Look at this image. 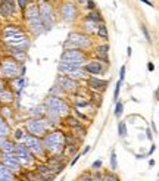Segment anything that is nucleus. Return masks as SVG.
<instances>
[{
	"instance_id": "1",
	"label": "nucleus",
	"mask_w": 159,
	"mask_h": 181,
	"mask_svg": "<svg viewBox=\"0 0 159 181\" xmlns=\"http://www.w3.org/2000/svg\"><path fill=\"white\" fill-rule=\"evenodd\" d=\"M25 19L28 21L30 30L35 34V36H40V34L44 31V25H43L41 18H40L38 6H35V5L27 6V9H25Z\"/></svg>"
},
{
	"instance_id": "2",
	"label": "nucleus",
	"mask_w": 159,
	"mask_h": 181,
	"mask_svg": "<svg viewBox=\"0 0 159 181\" xmlns=\"http://www.w3.org/2000/svg\"><path fill=\"white\" fill-rule=\"evenodd\" d=\"M64 144H65V135L60 131L49 133L46 137H44V141H43L44 149H47L52 153H59L62 149H64Z\"/></svg>"
},
{
	"instance_id": "3",
	"label": "nucleus",
	"mask_w": 159,
	"mask_h": 181,
	"mask_svg": "<svg viewBox=\"0 0 159 181\" xmlns=\"http://www.w3.org/2000/svg\"><path fill=\"white\" fill-rule=\"evenodd\" d=\"M44 106H46L47 112H50V114H55L58 116H65V115H68V112H69V106L60 97H56V96L47 97L46 99V103H44Z\"/></svg>"
},
{
	"instance_id": "4",
	"label": "nucleus",
	"mask_w": 159,
	"mask_h": 181,
	"mask_svg": "<svg viewBox=\"0 0 159 181\" xmlns=\"http://www.w3.org/2000/svg\"><path fill=\"white\" fill-rule=\"evenodd\" d=\"M19 66L21 63L18 60L9 57L0 62V75L3 78H15V77H19Z\"/></svg>"
},
{
	"instance_id": "5",
	"label": "nucleus",
	"mask_w": 159,
	"mask_h": 181,
	"mask_svg": "<svg viewBox=\"0 0 159 181\" xmlns=\"http://www.w3.org/2000/svg\"><path fill=\"white\" fill-rule=\"evenodd\" d=\"M91 44L90 41V37L85 36L83 32H69V36L66 38V43H65V47H74V49H87L88 46Z\"/></svg>"
},
{
	"instance_id": "6",
	"label": "nucleus",
	"mask_w": 159,
	"mask_h": 181,
	"mask_svg": "<svg viewBox=\"0 0 159 181\" xmlns=\"http://www.w3.org/2000/svg\"><path fill=\"white\" fill-rule=\"evenodd\" d=\"M38 11H40V18H41V22L44 25V28L47 31L53 28L55 25V16H53V11H52V6L46 2H43L40 6H38Z\"/></svg>"
},
{
	"instance_id": "7",
	"label": "nucleus",
	"mask_w": 159,
	"mask_h": 181,
	"mask_svg": "<svg viewBox=\"0 0 159 181\" xmlns=\"http://www.w3.org/2000/svg\"><path fill=\"white\" fill-rule=\"evenodd\" d=\"M85 59H87L85 55L80 49L65 50L62 53V62H69L74 65H80V66H83V63H85Z\"/></svg>"
},
{
	"instance_id": "8",
	"label": "nucleus",
	"mask_w": 159,
	"mask_h": 181,
	"mask_svg": "<svg viewBox=\"0 0 159 181\" xmlns=\"http://www.w3.org/2000/svg\"><path fill=\"white\" fill-rule=\"evenodd\" d=\"M27 130H28L32 135L38 137V135H43L47 130V121L46 119H41V118H34V119H30L27 122Z\"/></svg>"
},
{
	"instance_id": "9",
	"label": "nucleus",
	"mask_w": 159,
	"mask_h": 181,
	"mask_svg": "<svg viewBox=\"0 0 159 181\" xmlns=\"http://www.w3.org/2000/svg\"><path fill=\"white\" fill-rule=\"evenodd\" d=\"M56 85L62 91H66V93H74L78 89V83L66 75H59L56 80Z\"/></svg>"
},
{
	"instance_id": "10",
	"label": "nucleus",
	"mask_w": 159,
	"mask_h": 181,
	"mask_svg": "<svg viewBox=\"0 0 159 181\" xmlns=\"http://www.w3.org/2000/svg\"><path fill=\"white\" fill-rule=\"evenodd\" d=\"M15 153L16 158L21 162V165H30L32 162V155L25 144H15Z\"/></svg>"
},
{
	"instance_id": "11",
	"label": "nucleus",
	"mask_w": 159,
	"mask_h": 181,
	"mask_svg": "<svg viewBox=\"0 0 159 181\" xmlns=\"http://www.w3.org/2000/svg\"><path fill=\"white\" fill-rule=\"evenodd\" d=\"M24 140H25V146L30 149L31 153H35V155H41L43 153L44 146L38 140V137H35V135H25Z\"/></svg>"
},
{
	"instance_id": "12",
	"label": "nucleus",
	"mask_w": 159,
	"mask_h": 181,
	"mask_svg": "<svg viewBox=\"0 0 159 181\" xmlns=\"http://www.w3.org/2000/svg\"><path fill=\"white\" fill-rule=\"evenodd\" d=\"M60 15H62V18H64V21L72 22L77 18V6L71 2L64 3V6H62V9H60Z\"/></svg>"
},
{
	"instance_id": "13",
	"label": "nucleus",
	"mask_w": 159,
	"mask_h": 181,
	"mask_svg": "<svg viewBox=\"0 0 159 181\" xmlns=\"http://www.w3.org/2000/svg\"><path fill=\"white\" fill-rule=\"evenodd\" d=\"M3 165L7 169H11L12 172L21 169V162H19V159L16 158V155H13V153H5V156H3Z\"/></svg>"
},
{
	"instance_id": "14",
	"label": "nucleus",
	"mask_w": 159,
	"mask_h": 181,
	"mask_svg": "<svg viewBox=\"0 0 159 181\" xmlns=\"http://www.w3.org/2000/svg\"><path fill=\"white\" fill-rule=\"evenodd\" d=\"M16 12V3L15 0H3L0 3V15L3 18H11V16Z\"/></svg>"
},
{
	"instance_id": "15",
	"label": "nucleus",
	"mask_w": 159,
	"mask_h": 181,
	"mask_svg": "<svg viewBox=\"0 0 159 181\" xmlns=\"http://www.w3.org/2000/svg\"><path fill=\"white\" fill-rule=\"evenodd\" d=\"M25 32L19 28V27H13V25H9L3 30V38H16V37H24Z\"/></svg>"
},
{
	"instance_id": "16",
	"label": "nucleus",
	"mask_w": 159,
	"mask_h": 181,
	"mask_svg": "<svg viewBox=\"0 0 159 181\" xmlns=\"http://www.w3.org/2000/svg\"><path fill=\"white\" fill-rule=\"evenodd\" d=\"M87 83H88V87L93 89V90H96V91H103L109 85V81L108 80H99V78H94V77L88 78Z\"/></svg>"
},
{
	"instance_id": "17",
	"label": "nucleus",
	"mask_w": 159,
	"mask_h": 181,
	"mask_svg": "<svg viewBox=\"0 0 159 181\" xmlns=\"http://www.w3.org/2000/svg\"><path fill=\"white\" fill-rule=\"evenodd\" d=\"M84 69H85V72H88V74L99 75V74L103 72V66H102V62H99V60H90V62L85 63Z\"/></svg>"
},
{
	"instance_id": "18",
	"label": "nucleus",
	"mask_w": 159,
	"mask_h": 181,
	"mask_svg": "<svg viewBox=\"0 0 159 181\" xmlns=\"http://www.w3.org/2000/svg\"><path fill=\"white\" fill-rule=\"evenodd\" d=\"M108 52H109V46H108V44H103V46H99V47L96 49V55H97V57H99L102 62L108 63V62H109V55H108Z\"/></svg>"
},
{
	"instance_id": "19",
	"label": "nucleus",
	"mask_w": 159,
	"mask_h": 181,
	"mask_svg": "<svg viewBox=\"0 0 159 181\" xmlns=\"http://www.w3.org/2000/svg\"><path fill=\"white\" fill-rule=\"evenodd\" d=\"M0 181H15V175L3 163H0Z\"/></svg>"
},
{
	"instance_id": "20",
	"label": "nucleus",
	"mask_w": 159,
	"mask_h": 181,
	"mask_svg": "<svg viewBox=\"0 0 159 181\" xmlns=\"http://www.w3.org/2000/svg\"><path fill=\"white\" fill-rule=\"evenodd\" d=\"M85 75H87V72H85V69L83 66H80V68H75L74 71H71L66 77H69V78H85Z\"/></svg>"
},
{
	"instance_id": "21",
	"label": "nucleus",
	"mask_w": 159,
	"mask_h": 181,
	"mask_svg": "<svg viewBox=\"0 0 159 181\" xmlns=\"http://www.w3.org/2000/svg\"><path fill=\"white\" fill-rule=\"evenodd\" d=\"M11 134V128H9V124L6 122V119L0 116V137H7Z\"/></svg>"
},
{
	"instance_id": "22",
	"label": "nucleus",
	"mask_w": 159,
	"mask_h": 181,
	"mask_svg": "<svg viewBox=\"0 0 159 181\" xmlns=\"http://www.w3.org/2000/svg\"><path fill=\"white\" fill-rule=\"evenodd\" d=\"M0 149L5 153H15V144L9 140H3L2 144H0Z\"/></svg>"
},
{
	"instance_id": "23",
	"label": "nucleus",
	"mask_w": 159,
	"mask_h": 181,
	"mask_svg": "<svg viewBox=\"0 0 159 181\" xmlns=\"http://www.w3.org/2000/svg\"><path fill=\"white\" fill-rule=\"evenodd\" d=\"M85 21L87 22H102V16L99 12H90L85 16Z\"/></svg>"
},
{
	"instance_id": "24",
	"label": "nucleus",
	"mask_w": 159,
	"mask_h": 181,
	"mask_svg": "<svg viewBox=\"0 0 159 181\" xmlns=\"http://www.w3.org/2000/svg\"><path fill=\"white\" fill-rule=\"evenodd\" d=\"M44 109H46V106H37V108H32L31 109V115L32 116H35V118H38V116H41V115H44V114H46V110H44Z\"/></svg>"
},
{
	"instance_id": "25",
	"label": "nucleus",
	"mask_w": 159,
	"mask_h": 181,
	"mask_svg": "<svg viewBox=\"0 0 159 181\" xmlns=\"http://www.w3.org/2000/svg\"><path fill=\"white\" fill-rule=\"evenodd\" d=\"M13 99V94H12V91H7L6 89L0 93V100H5V102H11Z\"/></svg>"
},
{
	"instance_id": "26",
	"label": "nucleus",
	"mask_w": 159,
	"mask_h": 181,
	"mask_svg": "<svg viewBox=\"0 0 159 181\" xmlns=\"http://www.w3.org/2000/svg\"><path fill=\"white\" fill-rule=\"evenodd\" d=\"M111 169L115 172L118 169V162H117V153H115V150H112L111 153Z\"/></svg>"
},
{
	"instance_id": "27",
	"label": "nucleus",
	"mask_w": 159,
	"mask_h": 181,
	"mask_svg": "<svg viewBox=\"0 0 159 181\" xmlns=\"http://www.w3.org/2000/svg\"><path fill=\"white\" fill-rule=\"evenodd\" d=\"M97 34H99V37H103V38H108V28H106V25H99L97 27Z\"/></svg>"
},
{
	"instance_id": "28",
	"label": "nucleus",
	"mask_w": 159,
	"mask_h": 181,
	"mask_svg": "<svg viewBox=\"0 0 159 181\" xmlns=\"http://www.w3.org/2000/svg\"><path fill=\"white\" fill-rule=\"evenodd\" d=\"M118 134L121 137H127V125H125V122H119L118 124Z\"/></svg>"
},
{
	"instance_id": "29",
	"label": "nucleus",
	"mask_w": 159,
	"mask_h": 181,
	"mask_svg": "<svg viewBox=\"0 0 159 181\" xmlns=\"http://www.w3.org/2000/svg\"><path fill=\"white\" fill-rule=\"evenodd\" d=\"M122 110H124V105L122 102H117V105H115V116L119 118L122 115Z\"/></svg>"
},
{
	"instance_id": "30",
	"label": "nucleus",
	"mask_w": 159,
	"mask_h": 181,
	"mask_svg": "<svg viewBox=\"0 0 159 181\" xmlns=\"http://www.w3.org/2000/svg\"><path fill=\"white\" fill-rule=\"evenodd\" d=\"M140 28H141V32H143V36H144L146 41L150 44V43H152V37H150V34H149V31H147V27H146V25H141Z\"/></svg>"
},
{
	"instance_id": "31",
	"label": "nucleus",
	"mask_w": 159,
	"mask_h": 181,
	"mask_svg": "<svg viewBox=\"0 0 159 181\" xmlns=\"http://www.w3.org/2000/svg\"><path fill=\"white\" fill-rule=\"evenodd\" d=\"M121 84H122V81H119V80H118L117 85H115V93H113V100H118V97H119V90H121Z\"/></svg>"
},
{
	"instance_id": "32",
	"label": "nucleus",
	"mask_w": 159,
	"mask_h": 181,
	"mask_svg": "<svg viewBox=\"0 0 159 181\" xmlns=\"http://www.w3.org/2000/svg\"><path fill=\"white\" fill-rule=\"evenodd\" d=\"M66 121H68V125H71V127H80V122L75 119V118H71V116H68L66 118Z\"/></svg>"
},
{
	"instance_id": "33",
	"label": "nucleus",
	"mask_w": 159,
	"mask_h": 181,
	"mask_svg": "<svg viewBox=\"0 0 159 181\" xmlns=\"http://www.w3.org/2000/svg\"><path fill=\"white\" fill-rule=\"evenodd\" d=\"M102 181H119V180H118L117 175H113V174H106Z\"/></svg>"
},
{
	"instance_id": "34",
	"label": "nucleus",
	"mask_w": 159,
	"mask_h": 181,
	"mask_svg": "<svg viewBox=\"0 0 159 181\" xmlns=\"http://www.w3.org/2000/svg\"><path fill=\"white\" fill-rule=\"evenodd\" d=\"M75 106H80V108H83V106H88V102L81 100V97H78V99L75 100Z\"/></svg>"
},
{
	"instance_id": "35",
	"label": "nucleus",
	"mask_w": 159,
	"mask_h": 181,
	"mask_svg": "<svg viewBox=\"0 0 159 181\" xmlns=\"http://www.w3.org/2000/svg\"><path fill=\"white\" fill-rule=\"evenodd\" d=\"M102 165H103L102 159H97V161H94V162L91 163V168H93V169H99V168H102Z\"/></svg>"
},
{
	"instance_id": "36",
	"label": "nucleus",
	"mask_w": 159,
	"mask_h": 181,
	"mask_svg": "<svg viewBox=\"0 0 159 181\" xmlns=\"http://www.w3.org/2000/svg\"><path fill=\"white\" fill-rule=\"evenodd\" d=\"M15 139H16V140L25 139V135H24V131H22V130H16V131H15Z\"/></svg>"
},
{
	"instance_id": "37",
	"label": "nucleus",
	"mask_w": 159,
	"mask_h": 181,
	"mask_svg": "<svg viewBox=\"0 0 159 181\" xmlns=\"http://www.w3.org/2000/svg\"><path fill=\"white\" fill-rule=\"evenodd\" d=\"M124 78H125V65H122L119 69V81H124Z\"/></svg>"
},
{
	"instance_id": "38",
	"label": "nucleus",
	"mask_w": 159,
	"mask_h": 181,
	"mask_svg": "<svg viewBox=\"0 0 159 181\" xmlns=\"http://www.w3.org/2000/svg\"><path fill=\"white\" fill-rule=\"evenodd\" d=\"M87 9H90V11L96 9V3L93 2V0H87Z\"/></svg>"
},
{
	"instance_id": "39",
	"label": "nucleus",
	"mask_w": 159,
	"mask_h": 181,
	"mask_svg": "<svg viewBox=\"0 0 159 181\" xmlns=\"http://www.w3.org/2000/svg\"><path fill=\"white\" fill-rule=\"evenodd\" d=\"M62 90L58 87V85H53V89H50V94H60Z\"/></svg>"
},
{
	"instance_id": "40",
	"label": "nucleus",
	"mask_w": 159,
	"mask_h": 181,
	"mask_svg": "<svg viewBox=\"0 0 159 181\" xmlns=\"http://www.w3.org/2000/svg\"><path fill=\"white\" fill-rule=\"evenodd\" d=\"M80 158H81V153H78V155H75V156H74V159L71 161V166H74L75 163H77V161H78Z\"/></svg>"
},
{
	"instance_id": "41",
	"label": "nucleus",
	"mask_w": 159,
	"mask_h": 181,
	"mask_svg": "<svg viewBox=\"0 0 159 181\" xmlns=\"http://www.w3.org/2000/svg\"><path fill=\"white\" fill-rule=\"evenodd\" d=\"M16 3H18L19 7H27V5H28V3H27V0H16Z\"/></svg>"
},
{
	"instance_id": "42",
	"label": "nucleus",
	"mask_w": 159,
	"mask_h": 181,
	"mask_svg": "<svg viewBox=\"0 0 159 181\" xmlns=\"http://www.w3.org/2000/svg\"><path fill=\"white\" fill-rule=\"evenodd\" d=\"M85 27H87V28H85L87 31H90V32H93V31H94V28H93V24H91V22H87V21H85Z\"/></svg>"
},
{
	"instance_id": "43",
	"label": "nucleus",
	"mask_w": 159,
	"mask_h": 181,
	"mask_svg": "<svg viewBox=\"0 0 159 181\" xmlns=\"http://www.w3.org/2000/svg\"><path fill=\"white\" fill-rule=\"evenodd\" d=\"M147 71H150V72L155 71V65H153L152 62H149V63H147Z\"/></svg>"
},
{
	"instance_id": "44",
	"label": "nucleus",
	"mask_w": 159,
	"mask_h": 181,
	"mask_svg": "<svg viewBox=\"0 0 159 181\" xmlns=\"http://www.w3.org/2000/svg\"><path fill=\"white\" fill-rule=\"evenodd\" d=\"M140 2H143L144 5H147V6H150V7H153V6H155L152 2H150V0H140Z\"/></svg>"
},
{
	"instance_id": "45",
	"label": "nucleus",
	"mask_w": 159,
	"mask_h": 181,
	"mask_svg": "<svg viewBox=\"0 0 159 181\" xmlns=\"http://www.w3.org/2000/svg\"><path fill=\"white\" fill-rule=\"evenodd\" d=\"M2 110H3V114H5V115H7V116L11 115V109H7V108H3Z\"/></svg>"
},
{
	"instance_id": "46",
	"label": "nucleus",
	"mask_w": 159,
	"mask_h": 181,
	"mask_svg": "<svg viewBox=\"0 0 159 181\" xmlns=\"http://www.w3.org/2000/svg\"><path fill=\"white\" fill-rule=\"evenodd\" d=\"M146 134H147V139H149V140H152V131H150L149 128L146 130Z\"/></svg>"
},
{
	"instance_id": "47",
	"label": "nucleus",
	"mask_w": 159,
	"mask_h": 181,
	"mask_svg": "<svg viewBox=\"0 0 159 181\" xmlns=\"http://www.w3.org/2000/svg\"><path fill=\"white\" fill-rule=\"evenodd\" d=\"M3 90H5V84H3V81H2V80H0V93H2Z\"/></svg>"
},
{
	"instance_id": "48",
	"label": "nucleus",
	"mask_w": 159,
	"mask_h": 181,
	"mask_svg": "<svg viewBox=\"0 0 159 181\" xmlns=\"http://www.w3.org/2000/svg\"><path fill=\"white\" fill-rule=\"evenodd\" d=\"M88 150H90V146H85V149H84V150L81 152V155H85V153H87Z\"/></svg>"
},
{
	"instance_id": "49",
	"label": "nucleus",
	"mask_w": 159,
	"mask_h": 181,
	"mask_svg": "<svg viewBox=\"0 0 159 181\" xmlns=\"http://www.w3.org/2000/svg\"><path fill=\"white\" fill-rule=\"evenodd\" d=\"M155 99H156V100H159V87H158V90L155 91Z\"/></svg>"
},
{
	"instance_id": "50",
	"label": "nucleus",
	"mask_w": 159,
	"mask_h": 181,
	"mask_svg": "<svg viewBox=\"0 0 159 181\" xmlns=\"http://www.w3.org/2000/svg\"><path fill=\"white\" fill-rule=\"evenodd\" d=\"M155 149H156V147H155V144H153L152 147H150V150H149V153H147V155H152V153L155 152Z\"/></svg>"
},
{
	"instance_id": "51",
	"label": "nucleus",
	"mask_w": 159,
	"mask_h": 181,
	"mask_svg": "<svg viewBox=\"0 0 159 181\" xmlns=\"http://www.w3.org/2000/svg\"><path fill=\"white\" fill-rule=\"evenodd\" d=\"M127 55H128V56H131V47H128V49H127Z\"/></svg>"
},
{
	"instance_id": "52",
	"label": "nucleus",
	"mask_w": 159,
	"mask_h": 181,
	"mask_svg": "<svg viewBox=\"0 0 159 181\" xmlns=\"http://www.w3.org/2000/svg\"><path fill=\"white\" fill-rule=\"evenodd\" d=\"M0 159H3V155H2V152H0Z\"/></svg>"
},
{
	"instance_id": "53",
	"label": "nucleus",
	"mask_w": 159,
	"mask_h": 181,
	"mask_svg": "<svg viewBox=\"0 0 159 181\" xmlns=\"http://www.w3.org/2000/svg\"><path fill=\"white\" fill-rule=\"evenodd\" d=\"M32 2V0H27V3H31Z\"/></svg>"
},
{
	"instance_id": "54",
	"label": "nucleus",
	"mask_w": 159,
	"mask_h": 181,
	"mask_svg": "<svg viewBox=\"0 0 159 181\" xmlns=\"http://www.w3.org/2000/svg\"><path fill=\"white\" fill-rule=\"evenodd\" d=\"M85 2V0H80V3H84Z\"/></svg>"
}]
</instances>
